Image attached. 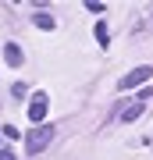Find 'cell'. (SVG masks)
Listing matches in <instances>:
<instances>
[{
  "label": "cell",
  "mask_w": 153,
  "mask_h": 160,
  "mask_svg": "<svg viewBox=\"0 0 153 160\" xmlns=\"http://www.w3.org/2000/svg\"><path fill=\"white\" fill-rule=\"evenodd\" d=\"M0 160H14V153H11V149H4V153H0Z\"/></svg>",
  "instance_id": "8992f818"
},
{
  "label": "cell",
  "mask_w": 153,
  "mask_h": 160,
  "mask_svg": "<svg viewBox=\"0 0 153 160\" xmlns=\"http://www.w3.org/2000/svg\"><path fill=\"white\" fill-rule=\"evenodd\" d=\"M4 61L11 64V68H18L25 57H22V46H14V43H7V50H4Z\"/></svg>",
  "instance_id": "277c9868"
},
{
  "label": "cell",
  "mask_w": 153,
  "mask_h": 160,
  "mask_svg": "<svg viewBox=\"0 0 153 160\" xmlns=\"http://www.w3.org/2000/svg\"><path fill=\"white\" fill-rule=\"evenodd\" d=\"M50 139H54V128H50V125L32 128V132H28V153H39V149L50 142Z\"/></svg>",
  "instance_id": "6da1fadb"
},
{
  "label": "cell",
  "mask_w": 153,
  "mask_h": 160,
  "mask_svg": "<svg viewBox=\"0 0 153 160\" xmlns=\"http://www.w3.org/2000/svg\"><path fill=\"white\" fill-rule=\"evenodd\" d=\"M46 107H50V100H46V92H36L32 100H28V118L39 125V121L46 118Z\"/></svg>",
  "instance_id": "3957f363"
},
{
  "label": "cell",
  "mask_w": 153,
  "mask_h": 160,
  "mask_svg": "<svg viewBox=\"0 0 153 160\" xmlns=\"http://www.w3.org/2000/svg\"><path fill=\"white\" fill-rule=\"evenodd\" d=\"M150 75H153V68H150V64H142V68H135V71H128L125 78L118 82V89H139L142 82L150 78Z\"/></svg>",
  "instance_id": "7a4b0ae2"
},
{
  "label": "cell",
  "mask_w": 153,
  "mask_h": 160,
  "mask_svg": "<svg viewBox=\"0 0 153 160\" xmlns=\"http://www.w3.org/2000/svg\"><path fill=\"white\" fill-rule=\"evenodd\" d=\"M39 29H54V18L50 14H39Z\"/></svg>",
  "instance_id": "5b68a950"
}]
</instances>
